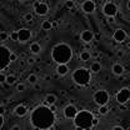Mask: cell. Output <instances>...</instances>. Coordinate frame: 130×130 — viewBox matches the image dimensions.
<instances>
[{"mask_svg":"<svg viewBox=\"0 0 130 130\" xmlns=\"http://www.w3.org/2000/svg\"><path fill=\"white\" fill-rule=\"evenodd\" d=\"M30 123L34 126V129L48 130L55 123V113L51 111L49 106L39 105L31 111Z\"/></svg>","mask_w":130,"mask_h":130,"instance_id":"obj_1","label":"cell"},{"mask_svg":"<svg viewBox=\"0 0 130 130\" xmlns=\"http://www.w3.org/2000/svg\"><path fill=\"white\" fill-rule=\"evenodd\" d=\"M51 58L58 65H66L73 58V50L68 44L60 43L53 48Z\"/></svg>","mask_w":130,"mask_h":130,"instance_id":"obj_2","label":"cell"},{"mask_svg":"<svg viewBox=\"0 0 130 130\" xmlns=\"http://www.w3.org/2000/svg\"><path fill=\"white\" fill-rule=\"evenodd\" d=\"M94 119H95V116H94V114L91 113V111H89V110H81V111L78 113L76 118L74 119V124H75V126L83 128L84 130L90 129V128L94 126L93 125Z\"/></svg>","mask_w":130,"mask_h":130,"instance_id":"obj_3","label":"cell"},{"mask_svg":"<svg viewBox=\"0 0 130 130\" xmlns=\"http://www.w3.org/2000/svg\"><path fill=\"white\" fill-rule=\"evenodd\" d=\"M90 70H88L86 68H78L74 73H73V80L75 81L78 85L85 86L90 83Z\"/></svg>","mask_w":130,"mask_h":130,"instance_id":"obj_4","label":"cell"},{"mask_svg":"<svg viewBox=\"0 0 130 130\" xmlns=\"http://www.w3.org/2000/svg\"><path fill=\"white\" fill-rule=\"evenodd\" d=\"M10 56H11V51L9 50V48L1 45V48H0V60H1L0 61V69H1V71H5L6 68L9 66V64L11 63Z\"/></svg>","mask_w":130,"mask_h":130,"instance_id":"obj_5","label":"cell"},{"mask_svg":"<svg viewBox=\"0 0 130 130\" xmlns=\"http://www.w3.org/2000/svg\"><path fill=\"white\" fill-rule=\"evenodd\" d=\"M94 101L96 103L100 106H105L109 101V94L105 91V90H98L96 93L94 94Z\"/></svg>","mask_w":130,"mask_h":130,"instance_id":"obj_6","label":"cell"},{"mask_svg":"<svg viewBox=\"0 0 130 130\" xmlns=\"http://www.w3.org/2000/svg\"><path fill=\"white\" fill-rule=\"evenodd\" d=\"M129 100H130V89L123 88V89H120L118 91V94H116V101L120 105H125Z\"/></svg>","mask_w":130,"mask_h":130,"instance_id":"obj_7","label":"cell"},{"mask_svg":"<svg viewBox=\"0 0 130 130\" xmlns=\"http://www.w3.org/2000/svg\"><path fill=\"white\" fill-rule=\"evenodd\" d=\"M103 13L108 18H115L116 13H118V6L114 3H111V1H108L103 6Z\"/></svg>","mask_w":130,"mask_h":130,"instance_id":"obj_8","label":"cell"},{"mask_svg":"<svg viewBox=\"0 0 130 130\" xmlns=\"http://www.w3.org/2000/svg\"><path fill=\"white\" fill-rule=\"evenodd\" d=\"M34 10L38 15H46L49 11V6L46 3H41V1H35L34 3Z\"/></svg>","mask_w":130,"mask_h":130,"instance_id":"obj_9","label":"cell"},{"mask_svg":"<svg viewBox=\"0 0 130 130\" xmlns=\"http://www.w3.org/2000/svg\"><path fill=\"white\" fill-rule=\"evenodd\" d=\"M78 113H79L78 109H76L74 105H71V104L68 105V106L64 109V116L66 118V119H73V120H74V119L76 118Z\"/></svg>","mask_w":130,"mask_h":130,"instance_id":"obj_10","label":"cell"},{"mask_svg":"<svg viewBox=\"0 0 130 130\" xmlns=\"http://www.w3.org/2000/svg\"><path fill=\"white\" fill-rule=\"evenodd\" d=\"M81 8H83V10H84L86 14H91V13L95 11V9H96V4H95V1L86 0V1H84V3L81 4Z\"/></svg>","mask_w":130,"mask_h":130,"instance_id":"obj_11","label":"cell"},{"mask_svg":"<svg viewBox=\"0 0 130 130\" xmlns=\"http://www.w3.org/2000/svg\"><path fill=\"white\" fill-rule=\"evenodd\" d=\"M113 38L116 43H123V41H125V39H126V31H125L124 29H116V30L114 31Z\"/></svg>","mask_w":130,"mask_h":130,"instance_id":"obj_12","label":"cell"},{"mask_svg":"<svg viewBox=\"0 0 130 130\" xmlns=\"http://www.w3.org/2000/svg\"><path fill=\"white\" fill-rule=\"evenodd\" d=\"M18 34H19V41H21V43H25L31 38V31L29 29H25V28L18 30Z\"/></svg>","mask_w":130,"mask_h":130,"instance_id":"obj_13","label":"cell"},{"mask_svg":"<svg viewBox=\"0 0 130 130\" xmlns=\"http://www.w3.org/2000/svg\"><path fill=\"white\" fill-rule=\"evenodd\" d=\"M80 38L84 43H90V41L94 40V34L90 31V30H84V31H81Z\"/></svg>","mask_w":130,"mask_h":130,"instance_id":"obj_14","label":"cell"},{"mask_svg":"<svg viewBox=\"0 0 130 130\" xmlns=\"http://www.w3.org/2000/svg\"><path fill=\"white\" fill-rule=\"evenodd\" d=\"M14 111H15V114L21 118V116H25V115H26V113H28V108H26L25 105H18Z\"/></svg>","mask_w":130,"mask_h":130,"instance_id":"obj_15","label":"cell"},{"mask_svg":"<svg viewBox=\"0 0 130 130\" xmlns=\"http://www.w3.org/2000/svg\"><path fill=\"white\" fill-rule=\"evenodd\" d=\"M68 71H69L68 65H58V68H56V73H58V75L64 76V75L68 74Z\"/></svg>","mask_w":130,"mask_h":130,"instance_id":"obj_16","label":"cell"},{"mask_svg":"<svg viewBox=\"0 0 130 130\" xmlns=\"http://www.w3.org/2000/svg\"><path fill=\"white\" fill-rule=\"evenodd\" d=\"M113 73L115 75H121L124 73V66L121 64H114L113 65Z\"/></svg>","mask_w":130,"mask_h":130,"instance_id":"obj_17","label":"cell"},{"mask_svg":"<svg viewBox=\"0 0 130 130\" xmlns=\"http://www.w3.org/2000/svg\"><path fill=\"white\" fill-rule=\"evenodd\" d=\"M30 51H31L32 54H39L40 51H41V46H40V44L39 43H32L31 45H30Z\"/></svg>","mask_w":130,"mask_h":130,"instance_id":"obj_18","label":"cell"},{"mask_svg":"<svg viewBox=\"0 0 130 130\" xmlns=\"http://www.w3.org/2000/svg\"><path fill=\"white\" fill-rule=\"evenodd\" d=\"M45 101H46V104H48L49 106L55 105V103H56V96H55L54 94H49V95H46V98H45Z\"/></svg>","mask_w":130,"mask_h":130,"instance_id":"obj_19","label":"cell"},{"mask_svg":"<svg viewBox=\"0 0 130 130\" xmlns=\"http://www.w3.org/2000/svg\"><path fill=\"white\" fill-rule=\"evenodd\" d=\"M101 70V65H100V63H98V61H95V63H93V64L90 65V71L91 73H99Z\"/></svg>","mask_w":130,"mask_h":130,"instance_id":"obj_20","label":"cell"},{"mask_svg":"<svg viewBox=\"0 0 130 130\" xmlns=\"http://www.w3.org/2000/svg\"><path fill=\"white\" fill-rule=\"evenodd\" d=\"M80 60L83 61H88V60H90V58H91V54L89 53V51H86V50H84V51H81L80 53Z\"/></svg>","mask_w":130,"mask_h":130,"instance_id":"obj_21","label":"cell"},{"mask_svg":"<svg viewBox=\"0 0 130 130\" xmlns=\"http://www.w3.org/2000/svg\"><path fill=\"white\" fill-rule=\"evenodd\" d=\"M53 28V23L50 21V20H45V21H43V24H41V29L43 30H45V31H48Z\"/></svg>","mask_w":130,"mask_h":130,"instance_id":"obj_22","label":"cell"},{"mask_svg":"<svg viewBox=\"0 0 130 130\" xmlns=\"http://www.w3.org/2000/svg\"><path fill=\"white\" fill-rule=\"evenodd\" d=\"M15 81H16V76L14 75V74H9L8 76H6V84L8 85H13V84H15Z\"/></svg>","mask_w":130,"mask_h":130,"instance_id":"obj_23","label":"cell"},{"mask_svg":"<svg viewBox=\"0 0 130 130\" xmlns=\"http://www.w3.org/2000/svg\"><path fill=\"white\" fill-rule=\"evenodd\" d=\"M108 113H109V108H108L106 105L99 108V114H100V115H106Z\"/></svg>","mask_w":130,"mask_h":130,"instance_id":"obj_24","label":"cell"},{"mask_svg":"<svg viewBox=\"0 0 130 130\" xmlns=\"http://www.w3.org/2000/svg\"><path fill=\"white\" fill-rule=\"evenodd\" d=\"M28 81H29L30 84H35V83L38 81V76H36L35 74H30V75L28 76Z\"/></svg>","mask_w":130,"mask_h":130,"instance_id":"obj_25","label":"cell"},{"mask_svg":"<svg viewBox=\"0 0 130 130\" xmlns=\"http://www.w3.org/2000/svg\"><path fill=\"white\" fill-rule=\"evenodd\" d=\"M10 39L14 40V41H19V34H18V31H11V34H10Z\"/></svg>","mask_w":130,"mask_h":130,"instance_id":"obj_26","label":"cell"},{"mask_svg":"<svg viewBox=\"0 0 130 130\" xmlns=\"http://www.w3.org/2000/svg\"><path fill=\"white\" fill-rule=\"evenodd\" d=\"M8 38H10V35H8V32L1 31V34H0V40H1V41H5Z\"/></svg>","mask_w":130,"mask_h":130,"instance_id":"obj_27","label":"cell"},{"mask_svg":"<svg viewBox=\"0 0 130 130\" xmlns=\"http://www.w3.org/2000/svg\"><path fill=\"white\" fill-rule=\"evenodd\" d=\"M25 89H26V86H25V84H23V83H20V84L16 85V90H18V91H24Z\"/></svg>","mask_w":130,"mask_h":130,"instance_id":"obj_28","label":"cell"},{"mask_svg":"<svg viewBox=\"0 0 130 130\" xmlns=\"http://www.w3.org/2000/svg\"><path fill=\"white\" fill-rule=\"evenodd\" d=\"M74 5H75V3H74V1H71V0L65 1V6H66L68 9H73V8H74Z\"/></svg>","mask_w":130,"mask_h":130,"instance_id":"obj_29","label":"cell"},{"mask_svg":"<svg viewBox=\"0 0 130 130\" xmlns=\"http://www.w3.org/2000/svg\"><path fill=\"white\" fill-rule=\"evenodd\" d=\"M24 19H25V20H26L28 23H31V21H32V15L30 14V13H28V14H25Z\"/></svg>","mask_w":130,"mask_h":130,"instance_id":"obj_30","label":"cell"},{"mask_svg":"<svg viewBox=\"0 0 130 130\" xmlns=\"http://www.w3.org/2000/svg\"><path fill=\"white\" fill-rule=\"evenodd\" d=\"M6 76H8V75H5L4 71H1V74H0V81H1V83H5V81H6Z\"/></svg>","mask_w":130,"mask_h":130,"instance_id":"obj_31","label":"cell"},{"mask_svg":"<svg viewBox=\"0 0 130 130\" xmlns=\"http://www.w3.org/2000/svg\"><path fill=\"white\" fill-rule=\"evenodd\" d=\"M10 60H11V63H13V61H16V60H18V55H16L15 53H11V56H10Z\"/></svg>","mask_w":130,"mask_h":130,"instance_id":"obj_32","label":"cell"},{"mask_svg":"<svg viewBox=\"0 0 130 130\" xmlns=\"http://www.w3.org/2000/svg\"><path fill=\"white\" fill-rule=\"evenodd\" d=\"M26 63H28V64H34V63H35V58H34V56L28 58V59H26Z\"/></svg>","mask_w":130,"mask_h":130,"instance_id":"obj_33","label":"cell"},{"mask_svg":"<svg viewBox=\"0 0 130 130\" xmlns=\"http://www.w3.org/2000/svg\"><path fill=\"white\" fill-rule=\"evenodd\" d=\"M3 125H4V115L0 114V128H3Z\"/></svg>","mask_w":130,"mask_h":130,"instance_id":"obj_34","label":"cell"},{"mask_svg":"<svg viewBox=\"0 0 130 130\" xmlns=\"http://www.w3.org/2000/svg\"><path fill=\"white\" fill-rule=\"evenodd\" d=\"M11 130H21V129H20L19 125H14V126H11Z\"/></svg>","mask_w":130,"mask_h":130,"instance_id":"obj_35","label":"cell"},{"mask_svg":"<svg viewBox=\"0 0 130 130\" xmlns=\"http://www.w3.org/2000/svg\"><path fill=\"white\" fill-rule=\"evenodd\" d=\"M98 124H99V120L95 118V119H94V121H93V125H94V126H96Z\"/></svg>","mask_w":130,"mask_h":130,"instance_id":"obj_36","label":"cell"},{"mask_svg":"<svg viewBox=\"0 0 130 130\" xmlns=\"http://www.w3.org/2000/svg\"><path fill=\"white\" fill-rule=\"evenodd\" d=\"M108 21L109 23H114L115 21V18H108Z\"/></svg>","mask_w":130,"mask_h":130,"instance_id":"obj_37","label":"cell"},{"mask_svg":"<svg viewBox=\"0 0 130 130\" xmlns=\"http://www.w3.org/2000/svg\"><path fill=\"white\" fill-rule=\"evenodd\" d=\"M116 55L120 58V56H123V55H124V53H123V51H118V53H116Z\"/></svg>","mask_w":130,"mask_h":130,"instance_id":"obj_38","label":"cell"},{"mask_svg":"<svg viewBox=\"0 0 130 130\" xmlns=\"http://www.w3.org/2000/svg\"><path fill=\"white\" fill-rule=\"evenodd\" d=\"M49 108L51 109V111H55V110H56V106H55V105H51V106H49Z\"/></svg>","mask_w":130,"mask_h":130,"instance_id":"obj_39","label":"cell"},{"mask_svg":"<svg viewBox=\"0 0 130 130\" xmlns=\"http://www.w3.org/2000/svg\"><path fill=\"white\" fill-rule=\"evenodd\" d=\"M113 130H124V129H123L121 126H114Z\"/></svg>","mask_w":130,"mask_h":130,"instance_id":"obj_40","label":"cell"},{"mask_svg":"<svg viewBox=\"0 0 130 130\" xmlns=\"http://www.w3.org/2000/svg\"><path fill=\"white\" fill-rule=\"evenodd\" d=\"M20 65L24 66V65H25V60H20Z\"/></svg>","mask_w":130,"mask_h":130,"instance_id":"obj_41","label":"cell"},{"mask_svg":"<svg viewBox=\"0 0 130 130\" xmlns=\"http://www.w3.org/2000/svg\"><path fill=\"white\" fill-rule=\"evenodd\" d=\"M98 55H99V53H96V51H95V53H93V54H91V56H98Z\"/></svg>","mask_w":130,"mask_h":130,"instance_id":"obj_42","label":"cell"},{"mask_svg":"<svg viewBox=\"0 0 130 130\" xmlns=\"http://www.w3.org/2000/svg\"><path fill=\"white\" fill-rule=\"evenodd\" d=\"M120 109H121V110H125V109H126V108H125V106H124V105H120Z\"/></svg>","mask_w":130,"mask_h":130,"instance_id":"obj_43","label":"cell"},{"mask_svg":"<svg viewBox=\"0 0 130 130\" xmlns=\"http://www.w3.org/2000/svg\"><path fill=\"white\" fill-rule=\"evenodd\" d=\"M126 6H128V9L130 10V1H128V3H126Z\"/></svg>","mask_w":130,"mask_h":130,"instance_id":"obj_44","label":"cell"},{"mask_svg":"<svg viewBox=\"0 0 130 130\" xmlns=\"http://www.w3.org/2000/svg\"><path fill=\"white\" fill-rule=\"evenodd\" d=\"M75 130H84L83 128H78V126H75Z\"/></svg>","mask_w":130,"mask_h":130,"instance_id":"obj_45","label":"cell"},{"mask_svg":"<svg viewBox=\"0 0 130 130\" xmlns=\"http://www.w3.org/2000/svg\"><path fill=\"white\" fill-rule=\"evenodd\" d=\"M91 129H93V128H90V129H85V130H91Z\"/></svg>","mask_w":130,"mask_h":130,"instance_id":"obj_46","label":"cell"},{"mask_svg":"<svg viewBox=\"0 0 130 130\" xmlns=\"http://www.w3.org/2000/svg\"><path fill=\"white\" fill-rule=\"evenodd\" d=\"M126 130H130V126H129V128H128V129H126Z\"/></svg>","mask_w":130,"mask_h":130,"instance_id":"obj_47","label":"cell"}]
</instances>
